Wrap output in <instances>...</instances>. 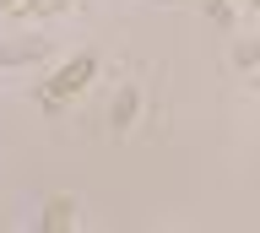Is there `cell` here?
<instances>
[{
    "label": "cell",
    "mask_w": 260,
    "mask_h": 233,
    "mask_svg": "<svg viewBox=\"0 0 260 233\" xmlns=\"http://www.w3.org/2000/svg\"><path fill=\"white\" fill-rule=\"evenodd\" d=\"M44 228H71V201H49V217Z\"/></svg>",
    "instance_id": "cell-3"
},
{
    "label": "cell",
    "mask_w": 260,
    "mask_h": 233,
    "mask_svg": "<svg viewBox=\"0 0 260 233\" xmlns=\"http://www.w3.org/2000/svg\"><path fill=\"white\" fill-rule=\"evenodd\" d=\"M130 114H136V92H119V103H114V125H130Z\"/></svg>",
    "instance_id": "cell-5"
},
{
    "label": "cell",
    "mask_w": 260,
    "mask_h": 233,
    "mask_svg": "<svg viewBox=\"0 0 260 233\" xmlns=\"http://www.w3.org/2000/svg\"><path fill=\"white\" fill-rule=\"evenodd\" d=\"M65 6H76V0H22L16 17L22 22H44V17H54V11H65Z\"/></svg>",
    "instance_id": "cell-2"
},
{
    "label": "cell",
    "mask_w": 260,
    "mask_h": 233,
    "mask_svg": "<svg viewBox=\"0 0 260 233\" xmlns=\"http://www.w3.org/2000/svg\"><path fill=\"white\" fill-rule=\"evenodd\" d=\"M44 54H49V44H27V49H6V60L22 65V60H44Z\"/></svg>",
    "instance_id": "cell-4"
},
{
    "label": "cell",
    "mask_w": 260,
    "mask_h": 233,
    "mask_svg": "<svg viewBox=\"0 0 260 233\" xmlns=\"http://www.w3.org/2000/svg\"><path fill=\"white\" fill-rule=\"evenodd\" d=\"M92 76H98V60H92V54H76V60H65V65L44 82L38 98H44V103H65V98H76V92H87Z\"/></svg>",
    "instance_id": "cell-1"
},
{
    "label": "cell",
    "mask_w": 260,
    "mask_h": 233,
    "mask_svg": "<svg viewBox=\"0 0 260 233\" xmlns=\"http://www.w3.org/2000/svg\"><path fill=\"white\" fill-rule=\"evenodd\" d=\"M16 6H22V0H0V11H16Z\"/></svg>",
    "instance_id": "cell-6"
}]
</instances>
